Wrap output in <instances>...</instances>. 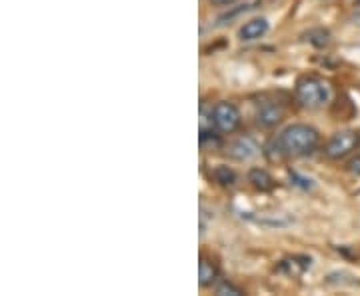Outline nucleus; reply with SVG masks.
Segmentation results:
<instances>
[{
	"label": "nucleus",
	"mask_w": 360,
	"mask_h": 296,
	"mask_svg": "<svg viewBox=\"0 0 360 296\" xmlns=\"http://www.w3.org/2000/svg\"><path fill=\"white\" fill-rule=\"evenodd\" d=\"M276 139L281 142L286 158L288 156L296 158V156H307L310 153H314L319 142H321V134L314 127L298 122V124L286 127Z\"/></svg>",
	"instance_id": "1"
},
{
	"label": "nucleus",
	"mask_w": 360,
	"mask_h": 296,
	"mask_svg": "<svg viewBox=\"0 0 360 296\" xmlns=\"http://www.w3.org/2000/svg\"><path fill=\"white\" fill-rule=\"evenodd\" d=\"M296 101L304 108H321L330 98L328 84L319 77H302L296 82Z\"/></svg>",
	"instance_id": "2"
},
{
	"label": "nucleus",
	"mask_w": 360,
	"mask_h": 296,
	"mask_svg": "<svg viewBox=\"0 0 360 296\" xmlns=\"http://www.w3.org/2000/svg\"><path fill=\"white\" fill-rule=\"evenodd\" d=\"M360 142V134L354 132V130H340L333 134V139L326 142V148H324V155L333 160H338V158H345L348 156Z\"/></svg>",
	"instance_id": "3"
},
{
	"label": "nucleus",
	"mask_w": 360,
	"mask_h": 296,
	"mask_svg": "<svg viewBox=\"0 0 360 296\" xmlns=\"http://www.w3.org/2000/svg\"><path fill=\"white\" fill-rule=\"evenodd\" d=\"M212 118H214V127L224 134H231L240 127V112L232 103L214 104L212 106Z\"/></svg>",
	"instance_id": "4"
},
{
	"label": "nucleus",
	"mask_w": 360,
	"mask_h": 296,
	"mask_svg": "<svg viewBox=\"0 0 360 296\" xmlns=\"http://www.w3.org/2000/svg\"><path fill=\"white\" fill-rule=\"evenodd\" d=\"M284 110L278 103H262L257 110V122L262 129H274L283 122Z\"/></svg>",
	"instance_id": "5"
},
{
	"label": "nucleus",
	"mask_w": 360,
	"mask_h": 296,
	"mask_svg": "<svg viewBox=\"0 0 360 296\" xmlns=\"http://www.w3.org/2000/svg\"><path fill=\"white\" fill-rule=\"evenodd\" d=\"M258 150H260V146H258L257 142L252 141L250 136H240V139H236V141L229 146V153H231V156H234L236 160L255 158V156L258 155Z\"/></svg>",
	"instance_id": "6"
},
{
	"label": "nucleus",
	"mask_w": 360,
	"mask_h": 296,
	"mask_svg": "<svg viewBox=\"0 0 360 296\" xmlns=\"http://www.w3.org/2000/svg\"><path fill=\"white\" fill-rule=\"evenodd\" d=\"M266 32H269V20L266 18H252L238 30V39L243 42H252V40L264 37Z\"/></svg>",
	"instance_id": "7"
},
{
	"label": "nucleus",
	"mask_w": 360,
	"mask_h": 296,
	"mask_svg": "<svg viewBox=\"0 0 360 296\" xmlns=\"http://www.w3.org/2000/svg\"><path fill=\"white\" fill-rule=\"evenodd\" d=\"M217 278H219L217 262L206 257L200 258V264H198V284L202 288H206V286H212V284L217 283Z\"/></svg>",
	"instance_id": "8"
},
{
	"label": "nucleus",
	"mask_w": 360,
	"mask_h": 296,
	"mask_svg": "<svg viewBox=\"0 0 360 296\" xmlns=\"http://www.w3.org/2000/svg\"><path fill=\"white\" fill-rule=\"evenodd\" d=\"M248 182H250L257 191H260V193H269V191L274 188V181H272V176H270L264 168H252V170L248 172Z\"/></svg>",
	"instance_id": "9"
},
{
	"label": "nucleus",
	"mask_w": 360,
	"mask_h": 296,
	"mask_svg": "<svg viewBox=\"0 0 360 296\" xmlns=\"http://www.w3.org/2000/svg\"><path fill=\"white\" fill-rule=\"evenodd\" d=\"M310 262H312V260H310L309 257H292L283 260L281 269L288 272V274H300V272H304L307 269H310Z\"/></svg>",
	"instance_id": "10"
},
{
	"label": "nucleus",
	"mask_w": 360,
	"mask_h": 296,
	"mask_svg": "<svg viewBox=\"0 0 360 296\" xmlns=\"http://www.w3.org/2000/svg\"><path fill=\"white\" fill-rule=\"evenodd\" d=\"M212 179L220 186H232L236 182V172L231 167H226V165H219L212 170Z\"/></svg>",
	"instance_id": "11"
},
{
	"label": "nucleus",
	"mask_w": 360,
	"mask_h": 296,
	"mask_svg": "<svg viewBox=\"0 0 360 296\" xmlns=\"http://www.w3.org/2000/svg\"><path fill=\"white\" fill-rule=\"evenodd\" d=\"M307 40H309L310 44H314L316 49H324L328 42H330V32L326 30V28H312L309 30L307 34Z\"/></svg>",
	"instance_id": "12"
},
{
	"label": "nucleus",
	"mask_w": 360,
	"mask_h": 296,
	"mask_svg": "<svg viewBox=\"0 0 360 296\" xmlns=\"http://www.w3.org/2000/svg\"><path fill=\"white\" fill-rule=\"evenodd\" d=\"M245 292L238 288V286H234L229 281H222V283L217 286V296H243Z\"/></svg>",
	"instance_id": "13"
},
{
	"label": "nucleus",
	"mask_w": 360,
	"mask_h": 296,
	"mask_svg": "<svg viewBox=\"0 0 360 296\" xmlns=\"http://www.w3.org/2000/svg\"><path fill=\"white\" fill-rule=\"evenodd\" d=\"M250 8H252V4H246V6H240V8H234L232 13L222 14V16L219 18V25H226V22H231L234 16H238V14L246 13V11H250Z\"/></svg>",
	"instance_id": "14"
},
{
	"label": "nucleus",
	"mask_w": 360,
	"mask_h": 296,
	"mask_svg": "<svg viewBox=\"0 0 360 296\" xmlns=\"http://www.w3.org/2000/svg\"><path fill=\"white\" fill-rule=\"evenodd\" d=\"M290 181L295 182L296 186H300V188H312V181L300 176V174H296V172H290Z\"/></svg>",
	"instance_id": "15"
},
{
	"label": "nucleus",
	"mask_w": 360,
	"mask_h": 296,
	"mask_svg": "<svg viewBox=\"0 0 360 296\" xmlns=\"http://www.w3.org/2000/svg\"><path fill=\"white\" fill-rule=\"evenodd\" d=\"M348 170L352 172V174H356V176H360V155L354 156L350 162H348Z\"/></svg>",
	"instance_id": "16"
},
{
	"label": "nucleus",
	"mask_w": 360,
	"mask_h": 296,
	"mask_svg": "<svg viewBox=\"0 0 360 296\" xmlns=\"http://www.w3.org/2000/svg\"><path fill=\"white\" fill-rule=\"evenodd\" d=\"M212 4H217V6H229L232 2H236V0H210Z\"/></svg>",
	"instance_id": "17"
},
{
	"label": "nucleus",
	"mask_w": 360,
	"mask_h": 296,
	"mask_svg": "<svg viewBox=\"0 0 360 296\" xmlns=\"http://www.w3.org/2000/svg\"><path fill=\"white\" fill-rule=\"evenodd\" d=\"M356 18H359V20H360V6H359V13H356Z\"/></svg>",
	"instance_id": "18"
},
{
	"label": "nucleus",
	"mask_w": 360,
	"mask_h": 296,
	"mask_svg": "<svg viewBox=\"0 0 360 296\" xmlns=\"http://www.w3.org/2000/svg\"><path fill=\"white\" fill-rule=\"evenodd\" d=\"M354 6H360V0H356V2H354Z\"/></svg>",
	"instance_id": "19"
}]
</instances>
